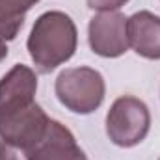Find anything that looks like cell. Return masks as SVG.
Returning <instances> with one entry per match:
<instances>
[{"label":"cell","mask_w":160,"mask_h":160,"mask_svg":"<svg viewBox=\"0 0 160 160\" xmlns=\"http://www.w3.org/2000/svg\"><path fill=\"white\" fill-rule=\"evenodd\" d=\"M36 91L38 75L28 65L17 63L0 78V138L28 153L50 121L36 102Z\"/></svg>","instance_id":"cell-1"},{"label":"cell","mask_w":160,"mask_h":160,"mask_svg":"<svg viewBox=\"0 0 160 160\" xmlns=\"http://www.w3.org/2000/svg\"><path fill=\"white\" fill-rule=\"evenodd\" d=\"M78 45L75 21L63 11H47L32 26L26 47L38 71L47 75L69 62Z\"/></svg>","instance_id":"cell-2"},{"label":"cell","mask_w":160,"mask_h":160,"mask_svg":"<svg viewBox=\"0 0 160 160\" xmlns=\"http://www.w3.org/2000/svg\"><path fill=\"white\" fill-rule=\"evenodd\" d=\"M58 101L73 114L88 116L99 110L104 101L106 84L102 75L91 67L63 69L54 84Z\"/></svg>","instance_id":"cell-3"},{"label":"cell","mask_w":160,"mask_h":160,"mask_svg":"<svg viewBox=\"0 0 160 160\" xmlns=\"http://www.w3.org/2000/svg\"><path fill=\"white\" fill-rule=\"evenodd\" d=\"M151 128V112L147 104L132 95L114 101L106 114V134L118 147H134L145 140Z\"/></svg>","instance_id":"cell-4"},{"label":"cell","mask_w":160,"mask_h":160,"mask_svg":"<svg viewBox=\"0 0 160 160\" xmlns=\"http://www.w3.org/2000/svg\"><path fill=\"white\" fill-rule=\"evenodd\" d=\"M127 21L121 11H99L88 26V41L91 50L102 58H119L128 50Z\"/></svg>","instance_id":"cell-5"},{"label":"cell","mask_w":160,"mask_h":160,"mask_svg":"<svg viewBox=\"0 0 160 160\" xmlns=\"http://www.w3.org/2000/svg\"><path fill=\"white\" fill-rule=\"evenodd\" d=\"M28 155L30 160H86L75 134L56 119L48 121L43 138Z\"/></svg>","instance_id":"cell-6"},{"label":"cell","mask_w":160,"mask_h":160,"mask_svg":"<svg viewBox=\"0 0 160 160\" xmlns=\"http://www.w3.org/2000/svg\"><path fill=\"white\" fill-rule=\"evenodd\" d=\"M128 47L142 58L160 60V17L151 11H138L127 21Z\"/></svg>","instance_id":"cell-7"},{"label":"cell","mask_w":160,"mask_h":160,"mask_svg":"<svg viewBox=\"0 0 160 160\" xmlns=\"http://www.w3.org/2000/svg\"><path fill=\"white\" fill-rule=\"evenodd\" d=\"M39 0H0V41L15 39L21 32L26 13Z\"/></svg>","instance_id":"cell-8"},{"label":"cell","mask_w":160,"mask_h":160,"mask_svg":"<svg viewBox=\"0 0 160 160\" xmlns=\"http://www.w3.org/2000/svg\"><path fill=\"white\" fill-rule=\"evenodd\" d=\"M0 160H30V155L22 147H17L8 142H0Z\"/></svg>","instance_id":"cell-9"},{"label":"cell","mask_w":160,"mask_h":160,"mask_svg":"<svg viewBox=\"0 0 160 160\" xmlns=\"http://www.w3.org/2000/svg\"><path fill=\"white\" fill-rule=\"evenodd\" d=\"M86 2H88V8L95 11H118L128 0H86Z\"/></svg>","instance_id":"cell-10"},{"label":"cell","mask_w":160,"mask_h":160,"mask_svg":"<svg viewBox=\"0 0 160 160\" xmlns=\"http://www.w3.org/2000/svg\"><path fill=\"white\" fill-rule=\"evenodd\" d=\"M6 56H8V45L0 41V62H2V60H4Z\"/></svg>","instance_id":"cell-11"},{"label":"cell","mask_w":160,"mask_h":160,"mask_svg":"<svg viewBox=\"0 0 160 160\" xmlns=\"http://www.w3.org/2000/svg\"><path fill=\"white\" fill-rule=\"evenodd\" d=\"M86 160H88V158H86Z\"/></svg>","instance_id":"cell-12"},{"label":"cell","mask_w":160,"mask_h":160,"mask_svg":"<svg viewBox=\"0 0 160 160\" xmlns=\"http://www.w3.org/2000/svg\"><path fill=\"white\" fill-rule=\"evenodd\" d=\"M158 160H160V158H158Z\"/></svg>","instance_id":"cell-13"}]
</instances>
